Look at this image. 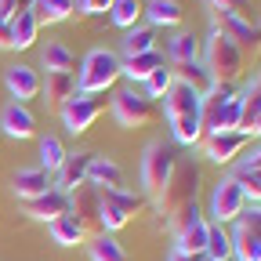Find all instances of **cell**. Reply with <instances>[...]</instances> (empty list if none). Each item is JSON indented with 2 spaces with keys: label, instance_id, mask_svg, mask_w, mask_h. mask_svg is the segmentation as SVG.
<instances>
[{
  "label": "cell",
  "instance_id": "5bb4252c",
  "mask_svg": "<svg viewBox=\"0 0 261 261\" xmlns=\"http://www.w3.org/2000/svg\"><path fill=\"white\" fill-rule=\"evenodd\" d=\"M4 84H8V91H11V98L15 102H29V98H37L40 94V84H44V76L33 69V65H11V69L4 73Z\"/></svg>",
  "mask_w": 261,
  "mask_h": 261
},
{
  "label": "cell",
  "instance_id": "9c48e42d",
  "mask_svg": "<svg viewBox=\"0 0 261 261\" xmlns=\"http://www.w3.org/2000/svg\"><path fill=\"white\" fill-rule=\"evenodd\" d=\"M247 207H250V200H247V192L240 189L236 178H225V181L214 189V196H211V218H214V225L236 221Z\"/></svg>",
  "mask_w": 261,
  "mask_h": 261
},
{
  "label": "cell",
  "instance_id": "7dc6e473",
  "mask_svg": "<svg viewBox=\"0 0 261 261\" xmlns=\"http://www.w3.org/2000/svg\"><path fill=\"white\" fill-rule=\"evenodd\" d=\"M250 87H254V94H257V98H261V76H257V80H254V84H250Z\"/></svg>",
  "mask_w": 261,
  "mask_h": 261
},
{
  "label": "cell",
  "instance_id": "8fae6325",
  "mask_svg": "<svg viewBox=\"0 0 261 261\" xmlns=\"http://www.w3.org/2000/svg\"><path fill=\"white\" fill-rule=\"evenodd\" d=\"M247 135L243 130H211V135H203V156L214 160V163H232L243 149H247Z\"/></svg>",
  "mask_w": 261,
  "mask_h": 261
},
{
  "label": "cell",
  "instance_id": "7a4b0ae2",
  "mask_svg": "<svg viewBox=\"0 0 261 261\" xmlns=\"http://www.w3.org/2000/svg\"><path fill=\"white\" fill-rule=\"evenodd\" d=\"M243 65H247V51L240 44H232L221 33H211L207 44H203V69L211 73L214 84H236L243 76Z\"/></svg>",
  "mask_w": 261,
  "mask_h": 261
},
{
  "label": "cell",
  "instance_id": "4fadbf2b",
  "mask_svg": "<svg viewBox=\"0 0 261 261\" xmlns=\"http://www.w3.org/2000/svg\"><path fill=\"white\" fill-rule=\"evenodd\" d=\"M29 218H37V221H55L62 214H69V192H62V189H47L44 196H37V200H25L22 203Z\"/></svg>",
  "mask_w": 261,
  "mask_h": 261
},
{
  "label": "cell",
  "instance_id": "8d00e7d4",
  "mask_svg": "<svg viewBox=\"0 0 261 261\" xmlns=\"http://www.w3.org/2000/svg\"><path fill=\"white\" fill-rule=\"evenodd\" d=\"M65 156H69V152H65V145L58 142V138H44L40 142V167L47 171V174H58L62 171V163H65Z\"/></svg>",
  "mask_w": 261,
  "mask_h": 261
},
{
  "label": "cell",
  "instance_id": "5b68a950",
  "mask_svg": "<svg viewBox=\"0 0 261 261\" xmlns=\"http://www.w3.org/2000/svg\"><path fill=\"white\" fill-rule=\"evenodd\" d=\"M178 149L174 145H163V142H152L149 149H145V160H142V185H145V192L152 196H160V189L167 185V178L174 174V167H178Z\"/></svg>",
  "mask_w": 261,
  "mask_h": 261
},
{
  "label": "cell",
  "instance_id": "30bf717a",
  "mask_svg": "<svg viewBox=\"0 0 261 261\" xmlns=\"http://www.w3.org/2000/svg\"><path fill=\"white\" fill-rule=\"evenodd\" d=\"M69 214L80 218V225L87 228V236L91 232H102V203H98V185L84 181L69 192Z\"/></svg>",
  "mask_w": 261,
  "mask_h": 261
},
{
  "label": "cell",
  "instance_id": "7bdbcfd3",
  "mask_svg": "<svg viewBox=\"0 0 261 261\" xmlns=\"http://www.w3.org/2000/svg\"><path fill=\"white\" fill-rule=\"evenodd\" d=\"M80 15H106L113 8V0H76Z\"/></svg>",
  "mask_w": 261,
  "mask_h": 261
},
{
  "label": "cell",
  "instance_id": "277c9868",
  "mask_svg": "<svg viewBox=\"0 0 261 261\" xmlns=\"http://www.w3.org/2000/svg\"><path fill=\"white\" fill-rule=\"evenodd\" d=\"M98 203H102V232H116L130 225L145 207L142 196H130L127 189H98Z\"/></svg>",
  "mask_w": 261,
  "mask_h": 261
},
{
  "label": "cell",
  "instance_id": "ffe728a7",
  "mask_svg": "<svg viewBox=\"0 0 261 261\" xmlns=\"http://www.w3.org/2000/svg\"><path fill=\"white\" fill-rule=\"evenodd\" d=\"M163 113H167V120H174V116H185V113H200V94H196L192 87H185V84H171V91L163 94Z\"/></svg>",
  "mask_w": 261,
  "mask_h": 261
},
{
  "label": "cell",
  "instance_id": "60d3db41",
  "mask_svg": "<svg viewBox=\"0 0 261 261\" xmlns=\"http://www.w3.org/2000/svg\"><path fill=\"white\" fill-rule=\"evenodd\" d=\"M211 11H232L240 18H250V0H207Z\"/></svg>",
  "mask_w": 261,
  "mask_h": 261
},
{
  "label": "cell",
  "instance_id": "b9f144b4",
  "mask_svg": "<svg viewBox=\"0 0 261 261\" xmlns=\"http://www.w3.org/2000/svg\"><path fill=\"white\" fill-rule=\"evenodd\" d=\"M22 11H33V0H0V18H15Z\"/></svg>",
  "mask_w": 261,
  "mask_h": 261
},
{
  "label": "cell",
  "instance_id": "f35d334b",
  "mask_svg": "<svg viewBox=\"0 0 261 261\" xmlns=\"http://www.w3.org/2000/svg\"><path fill=\"white\" fill-rule=\"evenodd\" d=\"M171 84H174L171 65H160V69H156V73L145 80V98H152V102H156V98H163V94L171 91Z\"/></svg>",
  "mask_w": 261,
  "mask_h": 261
},
{
  "label": "cell",
  "instance_id": "6da1fadb",
  "mask_svg": "<svg viewBox=\"0 0 261 261\" xmlns=\"http://www.w3.org/2000/svg\"><path fill=\"white\" fill-rule=\"evenodd\" d=\"M200 181H203L200 163L189 160V156H181L178 167H174V174L167 178V185H163L160 196H156V211H160V218H171L174 211H181L185 203H192L196 192H200Z\"/></svg>",
  "mask_w": 261,
  "mask_h": 261
},
{
  "label": "cell",
  "instance_id": "ba28073f",
  "mask_svg": "<svg viewBox=\"0 0 261 261\" xmlns=\"http://www.w3.org/2000/svg\"><path fill=\"white\" fill-rule=\"evenodd\" d=\"M102 113H106V98L102 94H80L76 91L69 102L62 106V123H65L69 135H87Z\"/></svg>",
  "mask_w": 261,
  "mask_h": 261
},
{
  "label": "cell",
  "instance_id": "3957f363",
  "mask_svg": "<svg viewBox=\"0 0 261 261\" xmlns=\"http://www.w3.org/2000/svg\"><path fill=\"white\" fill-rule=\"evenodd\" d=\"M120 55L106 51V47H94L84 62H80V76H76V87L80 94H106L113 91V84L120 80Z\"/></svg>",
  "mask_w": 261,
  "mask_h": 261
},
{
  "label": "cell",
  "instance_id": "f546056e",
  "mask_svg": "<svg viewBox=\"0 0 261 261\" xmlns=\"http://www.w3.org/2000/svg\"><path fill=\"white\" fill-rule=\"evenodd\" d=\"M44 69L47 73H76V55L62 40H47L44 47Z\"/></svg>",
  "mask_w": 261,
  "mask_h": 261
},
{
  "label": "cell",
  "instance_id": "603a6c76",
  "mask_svg": "<svg viewBox=\"0 0 261 261\" xmlns=\"http://www.w3.org/2000/svg\"><path fill=\"white\" fill-rule=\"evenodd\" d=\"M47 228H51V240H55L58 247H76V243L87 240V228L80 225L76 214H62V218H55Z\"/></svg>",
  "mask_w": 261,
  "mask_h": 261
},
{
  "label": "cell",
  "instance_id": "d6a6232c",
  "mask_svg": "<svg viewBox=\"0 0 261 261\" xmlns=\"http://www.w3.org/2000/svg\"><path fill=\"white\" fill-rule=\"evenodd\" d=\"M203 257H207V261H228V257H232V236H228L225 225H214V221H211Z\"/></svg>",
  "mask_w": 261,
  "mask_h": 261
},
{
  "label": "cell",
  "instance_id": "d590c367",
  "mask_svg": "<svg viewBox=\"0 0 261 261\" xmlns=\"http://www.w3.org/2000/svg\"><path fill=\"white\" fill-rule=\"evenodd\" d=\"M207 228H211V221L203 218V221H196V225H189V228H181L178 232V247L174 250H185V254H203L207 250Z\"/></svg>",
  "mask_w": 261,
  "mask_h": 261
},
{
  "label": "cell",
  "instance_id": "4316f807",
  "mask_svg": "<svg viewBox=\"0 0 261 261\" xmlns=\"http://www.w3.org/2000/svg\"><path fill=\"white\" fill-rule=\"evenodd\" d=\"M171 73H174V80L178 84H185V87H192L196 94H207L211 87H214V80H211V73L203 69V62H189V65H171Z\"/></svg>",
  "mask_w": 261,
  "mask_h": 261
},
{
  "label": "cell",
  "instance_id": "d6986e66",
  "mask_svg": "<svg viewBox=\"0 0 261 261\" xmlns=\"http://www.w3.org/2000/svg\"><path fill=\"white\" fill-rule=\"evenodd\" d=\"M0 123H4L8 138H33V135H37V116H33L22 102H11L4 109V116H0Z\"/></svg>",
  "mask_w": 261,
  "mask_h": 261
},
{
  "label": "cell",
  "instance_id": "836d02e7",
  "mask_svg": "<svg viewBox=\"0 0 261 261\" xmlns=\"http://www.w3.org/2000/svg\"><path fill=\"white\" fill-rule=\"evenodd\" d=\"M203 58V44L200 37H192V33H178L171 40V62L174 65H189V62H200Z\"/></svg>",
  "mask_w": 261,
  "mask_h": 261
},
{
  "label": "cell",
  "instance_id": "7402d4cb",
  "mask_svg": "<svg viewBox=\"0 0 261 261\" xmlns=\"http://www.w3.org/2000/svg\"><path fill=\"white\" fill-rule=\"evenodd\" d=\"M40 37V22L33 11H22L11 18V51H29Z\"/></svg>",
  "mask_w": 261,
  "mask_h": 261
},
{
  "label": "cell",
  "instance_id": "1f68e13d",
  "mask_svg": "<svg viewBox=\"0 0 261 261\" xmlns=\"http://www.w3.org/2000/svg\"><path fill=\"white\" fill-rule=\"evenodd\" d=\"M109 18H113V25H120V29H135V25H142V18H145V4H142V0H113Z\"/></svg>",
  "mask_w": 261,
  "mask_h": 261
},
{
  "label": "cell",
  "instance_id": "bcb514c9",
  "mask_svg": "<svg viewBox=\"0 0 261 261\" xmlns=\"http://www.w3.org/2000/svg\"><path fill=\"white\" fill-rule=\"evenodd\" d=\"M247 167H261V149H257V152H254V156L247 160Z\"/></svg>",
  "mask_w": 261,
  "mask_h": 261
},
{
  "label": "cell",
  "instance_id": "7c38bea8",
  "mask_svg": "<svg viewBox=\"0 0 261 261\" xmlns=\"http://www.w3.org/2000/svg\"><path fill=\"white\" fill-rule=\"evenodd\" d=\"M211 25H214V33L228 37L232 44H240L243 51H247V47H254V44H257V37H261V33L254 29V22H250V18H240V15H232V11H211Z\"/></svg>",
  "mask_w": 261,
  "mask_h": 261
},
{
  "label": "cell",
  "instance_id": "44dd1931",
  "mask_svg": "<svg viewBox=\"0 0 261 261\" xmlns=\"http://www.w3.org/2000/svg\"><path fill=\"white\" fill-rule=\"evenodd\" d=\"M91 156H94V152H69V156H65L62 171H58V185H55V189L73 192L76 185H84V181H87V167H91Z\"/></svg>",
  "mask_w": 261,
  "mask_h": 261
},
{
  "label": "cell",
  "instance_id": "8992f818",
  "mask_svg": "<svg viewBox=\"0 0 261 261\" xmlns=\"http://www.w3.org/2000/svg\"><path fill=\"white\" fill-rule=\"evenodd\" d=\"M113 116L120 127H149L152 120H160V102L138 91H120L113 94Z\"/></svg>",
  "mask_w": 261,
  "mask_h": 261
},
{
  "label": "cell",
  "instance_id": "9a60e30c",
  "mask_svg": "<svg viewBox=\"0 0 261 261\" xmlns=\"http://www.w3.org/2000/svg\"><path fill=\"white\" fill-rule=\"evenodd\" d=\"M240 91H236V84H214L203 98H200V120H203V130L211 135V130L218 127V116H221V109L232 102Z\"/></svg>",
  "mask_w": 261,
  "mask_h": 261
},
{
  "label": "cell",
  "instance_id": "ac0fdd59",
  "mask_svg": "<svg viewBox=\"0 0 261 261\" xmlns=\"http://www.w3.org/2000/svg\"><path fill=\"white\" fill-rule=\"evenodd\" d=\"M87 181L98 185V189H127L123 185V171H120V163L109 160V156H91V167H87Z\"/></svg>",
  "mask_w": 261,
  "mask_h": 261
},
{
  "label": "cell",
  "instance_id": "484cf974",
  "mask_svg": "<svg viewBox=\"0 0 261 261\" xmlns=\"http://www.w3.org/2000/svg\"><path fill=\"white\" fill-rule=\"evenodd\" d=\"M160 65H163V55L160 51H149V55H135V58H120V73L127 80H142L145 84Z\"/></svg>",
  "mask_w": 261,
  "mask_h": 261
},
{
  "label": "cell",
  "instance_id": "52a82bcc",
  "mask_svg": "<svg viewBox=\"0 0 261 261\" xmlns=\"http://www.w3.org/2000/svg\"><path fill=\"white\" fill-rule=\"evenodd\" d=\"M228 236H232V254L240 261H261V203L247 207Z\"/></svg>",
  "mask_w": 261,
  "mask_h": 261
},
{
  "label": "cell",
  "instance_id": "ab89813d",
  "mask_svg": "<svg viewBox=\"0 0 261 261\" xmlns=\"http://www.w3.org/2000/svg\"><path fill=\"white\" fill-rule=\"evenodd\" d=\"M167 221H171V228H174V236H178L181 228H189V225H196V221H203V211H200V203L192 200V203H185L181 211H174V214H171Z\"/></svg>",
  "mask_w": 261,
  "mask_h": 261
},
{
  "label": "cell",
  "instance_id": "ee69618b",
  "mask_svg": "<svg viewBox=\"0 0 261 261\" xmlns=\"http://www.w3.org/2000/svg\"><path fill=\"white\" fill-rule=\"evenodd\" d=\"M0 51H11V22L0 18Z\"/></svg>",
  "mask_w": 261,
  "mask_h": 261
},
{
  "label": "cell",
  "instance_id": "2e32d148",
  "mask_svg": "<svg viewBox=\"0 0 261 261\" xmlns=\"http://www.w3.org/2000/svg\"><path fill=\"white\" fill-rule=\"evenodd\" d=\"M76 91H80L76 87V73H47L44 84H40V94H44L47 109H58V113H62V106L69 102Z\"/></svg>",
  "mask_w": 261,
  "mask_h": 261
},
{
  "label": "cell",
  "instance_id": "cb8c5ba5",
  "mask_svg": "<svg viewBox=\"0 0 261 261\" xmlns=\"http://www.w3.org/2000/svg\"><path fill=\"white\" fill-rule=\"evenodd\" d=\"M145 18H149L152 29H167V25H181L185 11H181L178 0H149V4H145Z\"/></svg>",
  "mask_w": 261,
  "mask_h": 261
},
{
  "label": "cell",
  "instance_id": "d4e9b609",
  "mask_svg": "<svg viewBox=\"0 0 261 261\" xmlns=\"http://www.w3.org/2000/svg\"><path fill=\"white\" fill-rule=\"evenodd\" d=\"M240 130L247 138H261V98L254 94V87H247L240 94Z\"/></svg>",
  "mask_w": 261,
  "mask_h": 261
},
{
  "label": "cell",
  "instance_id": "83f0119b",
  "mask_svg": "<svg viewBox=\"0 0 261 261\" xmlns=\"http://www.w3.org/2000/svg\"><path fill=\"white\" fill-rule=\"evenodd\" d=\"M156 40H160V33H156L152 25H135V29H127V37H123V58L160 51V47H156Z\"/></svg>",
  "mask_w": 261,
  "mask_h": 261
},
{
  "label": "cell",
  "instance_id": "f6af8a7d",
  "mask_svg": "<svg viewBox=\"0 0 261 261\" xmlns=\"http://www.w3.org/2000/svg\"><path fill=\"white\" fill-rule=\"evenodd\" d=\"M171 261H207L203 254H185V250H174L171 254Z\"/></svg>",
  "mask_w": 261,
  "mask_h": 261
},
{
  "label": "cell",
  "instance_id": "f1b7e54d",
  "mask_svg": "<svg viewBox=\"0 0 261 261\" xmlns=\"http://www.w3.org/2000/svg\"><path fill=\"white\" fill-rule=\"evenodd\" d=\"M171 130H174V142H178V145H200V142H203V135H207L200 113L174 116V120H171Z\"/></svg>",
  "mask_w": 261,
  "mask_h": 261
},
{
  "label": "cell",
  "instance_id": "e0dca14e",
  "mask_svg": "<svg viewBox=\"0 0 261 261\" xmlns=\"http://www.w3.org/2000/svg\"><path fill=\"white\" fill-rule=\"evenodd\" d=\"M47 189H55V174H47L44 167H33V171H18L15 174V196L25 203V200H37Z\"/></svg>",
  "mask_w": 261,
  "mask_h": 261
},
{
  "label": "cell",
  "instance_id": "e575fe53",
  "mask_svg": "<svg viewBox=\"0 0 261 261\" xmlns=\"http://www.w3.org/2000/svg\"><path fill=\"white\" fill-rule=\"evenodd\" d=\"M91 257L94 261H130V254L123 250V243L116 236H109V232H98L91 240Z\"/></svg>",
  "mask_w": 261,
  "mask_h": 261
},
{
  "label": "cell",
  "instance_id": "74e56055",
  "mask_svg": "<svg viewBox=\"0 0 261 261\" xmlns=\"http://www.w3.org/2000/svg\"><path fill=\"white\" fill-rule=\"evenodd\" d=\"M240 181V189L247 192V200H257L261 203V167H247V163H240V171L232 174Z\"/></svg>",
  "mask_w": 261,
  "mask_h": 261
},
{
  "label": "cell",
  "instance_id": "4dcf8cb0",
  "mask_svg": "<svg viewBox=\"0 0 261 261\" xmlns=\"http://www.w3.org/2000/svg\"><path fill=\"white\" fill-rule=\"evenodd\" d=\"M73 11H76V0H33V15H37L40 25L65 22V18H73Z\"/></svg>",
  "mask_w": 261,
  "mask_h": 261
}]
</instances>
